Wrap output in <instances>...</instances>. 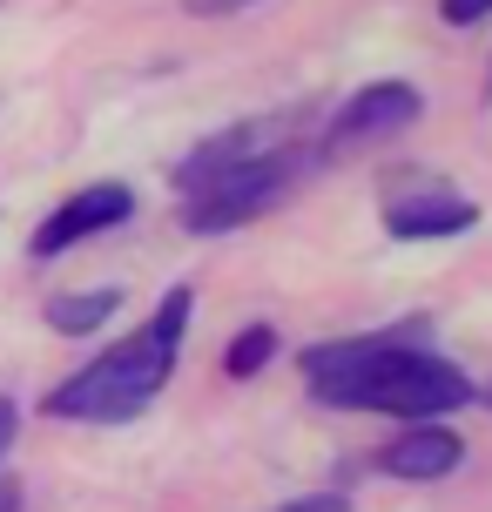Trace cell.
<instances>
[{
    "label": "cell",
    "instance_id": "3",
    "mask_svg": "<svg viewBox=\"0 0 492 512\" xmlns=\"http://www.w3.org/2000/svg\"><path fill=\"white\" fill-rule=\"evenodd\" d=\"M304 162H311V155H297V149H257L250 128L216 135V142H203V149L176 169L182 223L196 236L236 230V223H250V216H263V209L277 203L290 182H297Z\"/></svg>",
    "mask_w": 492,
    "mask_h": 512
},
{
    "label": "cell",
    "instance_id": "13",
    "mask_svg": "<svg viewBox=\"0 0 492 512\" xmlns=\"http://www.w3.org/2000/svg\"><path fill=\"white\" fill-rule=\"evenodd\" d=\"M230 7H257V0H189V14H230Z\"/></svg>",
    "mask_w": 492,
    "mask_h": 512
},
{
    "label": "cell",
    "instance_id": "2",
    "mask_svg": "<svg viewBox=\"0 0 492 512\" xmlns=\"http://www.w3.org/2000/svg\"><path fill=\"white\" fill-rule=\"evenodd\" d=\"M189 310H196V290L176 283L142 331L108 344L102 358L81 364L61 391H48V418H75V425H129V418H142V411L156 405V391L169 384V371H176Z\"/></svg>",
    "mask_w": 492,
    "mask_h": 512
},
{
    "label": "cell",
    "instance_id": "8",
    "mask_svg": "<svg viewBox=\"0 0 492 512\" xmlns=\"http://www.w3.org/2000/svg\"><path fill=\"white\" fill-rule=\"evenodd\" d=\"M115 310H122V297H115V290H88V297H48V324H54L61 337H88V331H102Z\"/></svg>",
    "mask_w": 492,
    "mask_h": 512
},
{
    "label": "cell",
    "instance_id": "5",
    "mask_svg": "<svg viewBox=\"0 0 492 512\" xmlns=\"http://www.w3.org/2000/svg\"><path fill=\"white\" fill-rule=\"evenodd\" d=\"M135 216V196H129V182H88V189H75L61 209H48L41 216V230H34V243L27 250L41 256H61V250H75V243H88V236H102V230H122Z\"/></svg>",
    "mask_w": 492,
    "mask_h": 512
},
{
    "label": "cell",
    "instance_id": "10",
    "mask_svg": "<svg viewBox=\"0 0 492 512\" xmlns=\"http://www.w3.org/2000/svg\"><path fill=\"white\" fill-rule=\"evenodd\" d=\"M479 14H492V0H439V21L445 27H472Z\"/></svg>",
    "mask_w": 492,
    "mask_h": 512
},
{
    "label": "cell",
    "instance_id": "12",
    "mask_svg": "<svg viewBox=\"0 0 492 512\" xmlns=\"http://www.w3.org/2000/svg\"><path fill=\"white\" fill-rule=\"evenodd\" d=\"M14 425H21V411H14V398H0V459H7V445H14Z\"/></svg>",
    "mask_w": 492,
    "mask_h": 512
},
{
    "label": "cell",
    "instance_id": "7",
    "mask_svg": "<svg viewBox=\"0 0 492 512\" xmlns=\"http://www.w3.org/2000/svg\"><path fill=\"white\" fill-rule=\"evenodd\" d=\"M459 459H466V438L425 418V425L398 432L378 452V472H391V479H445V472H459Z\"/></svg>",
    "mask_w": 492,
    "mask_h": 512
},
{
    "label": "cell",
    "instance_id": "1",
    "mask_svg": "<svg viewBox=\"0 0 492 512\" xmlns=\"http://www.w3.org/2000/svg\"><path fill=\"white\" fill-rule=\"evenodd\" d=\"M304 384L317 405L337 411H385V418H439L472 398V378L452 358L418 344V324L405 331H364V337H331L304 351Z\"/></svg>",
    "mask_w": 492,
    "mask_h": 512
},
{
    "label": "cell",
    "instance_id": "6",
    "mask_svg": "<svg viewBox=\"0 0 492 512\" xmlns=\"http://www.w3.org/2000/svg\"><path fill=\"white\" fill-rule=\"evenodd\" d=\"M479 223V203L459 196V189H445V182H398L385 196V230L398 243H425V236H459Z\"/></svg>",
    "mask_w": 492,
    "mask_h": 512
},
{
    "label": "cell",
    "instance_id": "4",
    "mask_svg": "<svg viewBox=\"0 0 492 512\" xmlns=\"http://www.w3.org/2000/svg\"><path fill=\"white\" fill-rule=\"evenodd\" d=\"M418 108H425V95H418L412 81H371V88H358L351 102L337 108V122H331V135H324L317 155L371 149V142H385V135H398V128H412Z\"/></svg>",
    "mask_w": 492,
    "mask_h": 512
},
{
    "label": "cell",
    "instance_id": "14",
    "mask_svg": "<svg viewBox=\"0 0 492 512\" xmlns=\"http://www.w3.org/2000/svg\"><path fill=\"white\" fill-rule=\"evenodd\" d=\"M0 512H21V486H7V479H0Z\"/></svg>",
    "mask_w": 492,
    "mask_h": 512
},
{
    "label": "cell",
    "instance_id": "15",
    "mask_svg": "<svg viewBox=\"0 0 492 512\" xmlns=\"http://www.w3.org/2000/svg\"><path fill=\"white\" fill-rule=\"evenodd\" d=\"M472 398H486V405H492V384H486V391H472Z\"/></svg>",
    "mask_w": 492,
    "mask_h": 512
},
{
    "label": "cell",
    "instance_id": "9",
    "mask_svg": "<svg viewBox=\"0 0 492 512\" xmlns=\"http://www.w3.org/2000/svg\"><path fill=\"white\" fill-rule=\"evenodd\" d=\"M270 358H277V331H270V324H250V331H236V344L223 351V371H230V378H257Z\"/></svg>",
    "mask_w": 492,
    "mask_h": 512
},
{
    "label": "cell",
    "instance_id": "11",
    "mask_svg": "<svg viewBox=\"0 0 492 512\" xmlns=\"http://www.w3.org/2000/svg\"><path fill=\"white\" fill-rule=\"evenodd\" d=\"M277 512H344V499H337V492H311V499H290V506H277Z\"/></svg>",
    "mask_w": 492,
    "mask_h": 512
}]
</instances>
